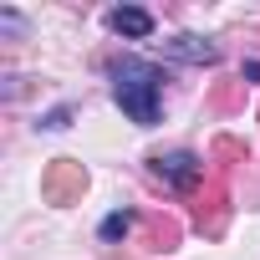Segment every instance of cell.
<instances>
[{"mask_svg": "<svg viewBox=\"0 0 260 260\" xmlns=\"http://www.w3.org/2000/svg\"><path fill=\"white\" fill-rule=\"evenodd\" d=\"M107 82H112V102L122 107L127 122L138 127H153L158 122V107H164V72L143 56H117L107 67Z\"/></svg>", "mask_w": 260, "mask_h": 260, "instance_id": "obj_1", "label": "cell"}, {"mask_svg": "<svg viewBox=\"0 0 260 260\" xmlns=\"http://www.w3.org/2000/svg\"><path fill=\"white\" fill-rule=\"evenodd\" d=\"M153 174H158L169 189H194L199 174H204V164H199L189 148H179V153H158V158H153Z\"/></svg>", "mask_w": 260, "mask_h": 260, "instance_id": "obj_2", "label": "cell"}, {"mask_svg": "<svg viewBox=\"0 0 260 260\" xmlns=\"http://www.w3.org/2000/svg\"><path fill=\"white\" fill-rule=\"evenodd\" d=\"M158 46H164L169 61H189V67H209V61H219V46L204 41V36H189V31H179V36H169V41H158Z\"/></svg>", "mask_w": 260, "mask_h": 260, "instance_id": "obj_3", "label": "cell"}, {"mask_svg": "<svg viewBox=\"0 0 260 260\" xmlns=\"http://www.w3.org/2000/svg\"><path fill=\"white\" fill-rule=\"evenodd\" d=\"M107 26H112L117 36H127V41L153 36V16H148L143 6H112V11H107Z\"/></svg>", "mask_w": 260, "mask_h": 260, "instance_id": "obj_4", "label": "cell"}, {"mask_svg": "<svg viewBox=\"0 0 260 260\" xmlns=\"http://www.w3.org/2000/svg\"><path fill=\"white\" fill-rule=\"evenodd\" d=\"M127 230H133V214L117 209V214H107V219H102V230H97V235H102V240H122Z\"/></svg>", "mask_w": 260, "mask_h": 260, "instance_id": "obj_5", "label": "cell"}, {"mask_svg": "<svg viewBox=\"0 0 260 260\" xmlns=\"http://www.w3.org/2000/svg\"><path fill=\"white\" fill-rule=\"evenodd\" d=\"M0 31H6V36H21V31H26V16L6 6V11H0Z\"/></svg>", "mask_w": 260, "mask_h": 260, "instance_id": "obj_6", "label": "cell"}, {"mask_svg": "<svg viewBox=\"0 0 260 260\" xmlns=\"http://www.w3.org/2000/svg\"><path fill=\"white\" fill-rule=\"evenodd\" d=\"M67 122H72V107H56V112H46V117H41V127H46V133H61Z\"/></svg>", "mask_w": 260, "mask_h": 260, "instance_id": "obj_7", "label": "cell"}]
</instances>
